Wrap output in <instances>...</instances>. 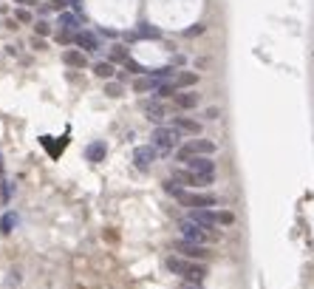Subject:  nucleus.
Segmentation results:
<instances>
[{"label": "nucleus", "instance_id": "f257e3e1", "mask_svg": "<svg viewBox=\"0 0 314 289\" xmlns=\"http://www.w3.org/2000/svg\"><path fill=\"white\" fill-rule=\"evenodd\" d=\"M164 190L170 193V196H176L181 204H187V207H212V204H218V198L215 196H207V193H187V190H181V185L179 182H167L164 185Z\"/></svg>", "mask_w": 314, "mask_h": 289}, {"label": "nucleus", "instance_id": "f03ea898", "mask_svg": "<svg viewBox=\"0 0 314 289\" xmlns=\"http://www.w3.org/2000/svg\"><path fill=\"white\" fill-rule=\"evenodd\" d=\"M167 270L181 275V278H187L190 283H201L204 275H207V270H204L201 264H192V261L179 258V255H170V258H167Z\"/></svg>", "mask_w": 314, "mask_h": 289}, {"label": "nucleus", "instance_id": "7ed1b4c3", "mask_svg": "<svg viewBox=\"0 0 314 289\" xmlns=\"http://www.w3.org/2000/svg\"><path fill=\"white\" fill-rule=\"evenodd\" d=\"M190 218L192 221H198L201 227H212V224H232L235 215L229 213V210H209V207H192L190 210Z\"/></svg>", "mask_w": 314, "mask_h": 289}, {"label": "nucleus", "instance_id": "20e7f679", "mask_svg": "<svg viewBox=\"0 0 314 289\" xmlns=\"http://www.w3.org/2000/svg\"><path fill=\"white\" fill-rule=\"evenodd\" d=\"M150 142L159 148V153H170V150L179 145V128H176V125H170V128L159 125V128L150 134Z\"/></svg>", "mask_w": 314, "mask_h": 289}, {"label": "nucleus", "instance_id": "39448f33", "mask_svg": "<svg viewBox=\"0 0 314 289\" xmlns=\"http://www.w3.org/2000/svg\"><path fill=\"white\" fill-rule=\"evenodd\" d=\"M212 153H215V142H209V139H190L187 145H181V148H179L176 159L187 162L190 156H212Z\"/></svg>", "mask_w": 314, "mask_h": 289}, {"label": "nucleus", "instance_id": "423d86ee", "mask_svg": "<svg viewBox=\"0 0 314 289\" xmlns=\"http://www.w3.org/2000/svg\"><path fill=\"white\" fill-rule=\"evenodd\" d=\"M173 182H179V185H187V187H209L215 182L212 173H198V170H176L173 173Z\"/></svg>", "mask_w": 314, "mask_h": 289}, {"label": "nucleus", "instance_id": "0eeeda50", "mask_svg": "<svg viewBox=\"0 0 314 289\" xmlns=\"http://www.w3.org/2000/svg\"><path fill=\"white\" fill-rule=\"evenodd\" d=\"M156 156H159V148H156L153 142H150V145H139V148L133 150V165L139 167V170H148L156 162Z\"/></svg>", "mask_w": 314, "mask_h": 289}, {"label": "nucleus", "instance_id": "6e6552de", "mask_svg": "<svg viewBox=\"0 0 314 289\" xmlns=\"http://www.w3.org/2000/svg\"><path fill=\"white\" fill-rule=\"evenodd\" d=\"M173 250H179L181 255H184V258H207V255H209V252L204 250V247L198 244V241H190V238L176 241V244H173Z\"/></svg>", "mask_w": 314, "mask_h": 289}, {"label": "nucleus", "instance_id": "1a4fd4ad", "mask_svg": "<svg viewBox=\"0 0 314 289\" xmlns=\"http://www.w3.org/2000/svg\"><path fill=\"white\" fill-rule=\"evenodd\" d=\"M181 235H184V238H190V241L204 244V241H207V227H201L198 221L187 218V221H181Z\"/></svg>", "mask_w": 314, "mask_h": 289}, {"label": "nucleus", "instance_id": "9d476101", "mask_svg": "<svg viewBox=\"0 0 314 289\" xmlns=\"http://www.w3.org/2000/svg\"><path fill=\"white\" fill-rule=\"evenodd\" d=\"M62 62H65V65H71V68H88V51L68 49V51H62Z\"/></svg>", "mask_w": 314, "mask_h": 289}, {"label": "nucleus", "instance_id": "9b49d317", "mask_svg": "<svg viewBox=\"0 0 314 289\" xmlns=\"http://www.w3.org/2000/svg\"><path fill=\"white\" fill-rule=\"evenodd\" d=\"M184 165L190 167V170H198V173H215V162L207 159V156H190Z\"/></svg>", "mask_w": 314, "mask_h": 289}, {"label": "nucleus", "instance_id": "f8f14e48", "mask_svg": "<svg viewBox=\"0 0 314 289\" xmlns=\"http://www.w3.org/2000/svg\"><path fill=\"white\" fill-rule=\"evenodd\" d=\"M144 117L161 125V122H164V117H167V111H164V105H161L159 99H150V102H144Z\"/></svg>", "mask_w": 314, "mask_h": 289}, {"label": "nucleus", "instance_id": "ddd939ff", "mask_svg": "<svg viewBox=\"0 0 314 289\" xmlns=\"http://www.w3.org/2000/svg\"><path fill=\"white\" fill-rule=\"evenodd\" d=\"M77 46H80L82 51H88V54H93V51H99V40L93 37L91 31H77Z\"/></svg>", "mask_w": 314, "mask_h": 289}, {"label": "nucleus", "instance_id": "4468645a", "mask_svg": "<svg viewBox=\"0 0 314 289\" xmlns=\"http://www.w3.org/2000/svg\"><path fill=\"white\" fill-rule=\"evenodd\" d=\"M173 102L179 105L181 111H190V108H196V105H198V94L196 91H179L176 97H173Z\"/></svg>", "mask_w": 314, "mask_h": 289}, {"label": "nucleus", "instance_id": "2eb2a0df", "mask_svg": "<svg viewBox=\"0 0 314 289\" xmlns=\"http://www.w3.org/2000/svg\"><path fill=\"white\" fill-rule=\"evenodd\" d=\"M105 153H108V145H105L102 139L91 142V145L85 148V159H88V162H102V159H105Z\"/></svg>", "mask_w": 314, "mask_h": 289}, {"label": "nucleus", "instance_id": "dca6fc26", "mask_svg": "<svg viewBox=\"0 0 314 289\" xmlns=\"http://www.w3.org/2000/svg\"><path fill=\"white\" fill-rule=\"evenodd\" d=\"M159 77H153V74H148V77H139V80L133 82V91H139V94H148V91H159Z\"/></svg>", "mask_w": 314, "mask_h": 289}, {"label": "nucleus", "instance_id": "f3484780", "mask_svg": "<svg viewBox=\"0 0 314 289\" xmlns=\"http://www.w3.org/2000/svg\"><path fill=\"white\" fill-rule=\"evenodd\" d=\"M57 23H60V29H65V31H77V29H80V23H82V17H80V14H74V12H62Z\"/></svg>", "mask_w": 314, "mask_h": 289}, {"label": "nucleus", "instance_id": "a211bd4d", "mask_svg": "<svg viewBox=\"0 0 314 289\" xmlns=\"http://www.w3.org/2000/svg\"><path fill=\"white\" fill-rule=\"evenodd\" d=\"M173 125L179 130H187V134H201V122H196V119H190V117H179V119H173Z\"/></svg>", "mask_w": 314, "mask_h": 289}, {"label": "nucleus", "instance_id": "6ab92c4d", "mask_svg": "<svg viewBox=\"0 0 314 289\" xmlns=\"http://www.w3.org/2000/svg\"><path fill=\"white\" fill-rule=\"evenodd\" d=\"M173 82H176V88H190V85H196L198 82V74H192V71H181V74H176L173 77Z\"/></svg>", "mask_w": 314, "mask_h": 289}, {"label": "nucleus", "instance_id": "aec40b11", "mask_svg": "<svg viewBox=\"0 0 314 289\" xmlns=\"http://www.w3.org/2000/svg\"><path fill=\"white\" fill-rule=\"evenodd\" d=\"M93 74L102 77V80H111L113 77V62L111 60H99L96 65H93Z\"/></svg>", "mask_w": 314, "mask_h": 289}, {"label": "nucleus", "instance_id": "412c9836", "mask_svg": "<svg viewBox=\"0 0 314 289\" xmlns=\"http://www.w3.org/2000/svg\"><path fill=\"white\" fill-rule=\"evenodd\" d=\"M14 227H17V215L14 213H6L3 218H0V230H3V233H12Z\"/></svg>", "mask_w": 314, "mask_h": 289}, {"label": "nucleus", "instance_id": "4be33fe9", "mask_svg": "<svg viewBox=\"0 0 314 289\" xmlns=\"http://www.w3.org/2000/svg\"><path fill=\"white\" fill-rule=\"evenodd\" d=\"M34 34H37V37L51 34V23H49V20H37V23H34Z\"/></svg>", "mask_w": 314, "mask_h": 289}, {"label": "nucleus", "instance_id": "5701e85b", "mask_svg": "<svg viewBox=\"0 0 314 289\" xmlns=\"http://www.w3.org/2000/svg\"><path fill=\"white\" fill-rule=\"evenodd\" d=\"M105 94H108V97H122V85H119V82H108V85H105Z\"/></svg>", "mask_w": 314, "mask_h": 289}, {"label": "nucleus", "instance_id": "b1692460", "mask_svg": "<svg viewBox=\"0 0 314 289\" xmlns=\"http://www.w3.org/2000/svg\"><path fill=\"white\" fill-rule=\"evenodd\" d=\"M139 34H142V37H159L161 31L153 29V26H142V29H139Z\"/></svg>", "mask_w": 314, "mask_h": 289}, {"label": "nucleus", "instance_id": "393cba45", "mask_svg": "<svg viewBox=\"0 0 314 289\" xmlns=\"http://www.w3.org/2000/svg\"><path fill=\"white\" fill-rule=\"evenodd\" d=\"M111 60H128V51H125L122 46H113V51H111Z\"/></svg>", "mask_w": 314, "mask_h": 289}, {"label": "nucleus", "instance_id": "a878e982", "mask_svg": "<svg viewBox=\"0 0 314 289\" xmlns=\"http://www.w3.org/2000/svg\"><path fill=\"white\" fill-rule=\"evenodd\" d=\"M125 65H128L130 71H133V74H144V68L139 65V62H136V60H130V57H128V60H125Z\"/></svg>", "mask_w": 314, "mask_h": 289}, {"label": "nucleus", "instance_id": "bb28decb", "mask_svg": "<svg viewBox=\"0 0 314 289\" xmlns=\"http://www.w3.org/2000/svg\"><path fill=\"white\" fill-rule=\"evenodd\" d=\"M17 20L20 23H31V14L26 12V9H17Z\"/></svg>", "mask_w": 314, "mask_h": 289}, {"label": "nucleus", "instance_id": "cd10ccee", "mask_svg": "<svg viewBox=\"0 0 314 289\" xmlns=\"http://www.w3.org/2000/svg\"><path fill=\"white\" fill-rule=\"evenodd\" d=\"M68 3H71V0H51V6H54V9H60V12L68 6Z\"/></svg>", "mask_w": 314, "mask_h": 289}, {"label": "nucleus", "instance_id": "c85d7f7f", "mask_svg": "<svg viewBox=\"0 0 314 289\" xmlns=\"http://www.w3.org/2000/svg\"><path fill=\"white\" fill-rule=\"evenodd\" d=\"M31 43H34V49H45V43H43V37H34V40H31Z\"/></svg>", "mask_w": 314, "mask_h": 289}, {"label": "nucleus", "instance_id": "c756f323", "mask_svg": "<svg viewBox=\"0 0 314 289\" xmlns=\"http://www.w3.org/2000/svg\"><path fill=\"white\" fill-rule=\"evenodd\" d=\"M218 117V108H207V119H215Z\"/></svg>", "mask_w": 314, "mask_h": 289}, {"label": "nucleus", "instance_id": "7c9ffc66", "mask_svg": "<svg viewBox=\"0 0 314 289\" xmlns=\"http://www.w3.org/2000/svg\"><path fill=\"white\" fill-rule=\"evenodd\" d=\"M20 6H34V3H37V0H17Z\"/></svg>", "mask_w": 314, "mask_h": 289}, {"label": "nucleus", "instance_id": "2f4dec72", "mask_svg": "<svg viewBox=\"0 0 314 289\" xmlns=\"http://www.w3.org/2000/svg\"><path fill=\"white\" fill-rule=\"evenodd\" d=\"M0 179H6V167H3V159H0Z\"/></svg>", "mask_w": 314, "mask_h": 289}]
</instances>
